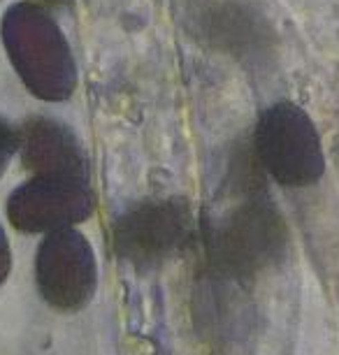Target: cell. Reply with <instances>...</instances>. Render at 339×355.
<instances>
[{
    "instance_id": "cell-10",
    "label": "cell",
    "mask_w": 339,
    "mask_h": 355,
    "mask_svg": "<svg viewBox=\"0 0 339 355\" xmlns=\"http://www.w3.org/2000/svg\"><path fill=\"white\" fill-rule=\"evenodd\" d=\"M33 5H37V8H42L46 12L51 10H63L70 5V0H33Z\"/></svg>"
},
{
    "instance_id": "cell-6",
    "label": "cell",
    "mask_w": 339,
    "mask_h": 355,
    "mask_svg": "<svg viewBox=\"0 0 339 355\" xmlns=\"http://www.w3.org/2000/svg\"><path fill=\"white\" fill-rule=\"evenodd\" d=\"M93 214L89 177L33 174L8 200V216L21 232H54L86 220Z\"/></svg>"
},
{
    "instance_id": "cell-5",
    "label": "cell",
    "mask_w": 339,
    "mask_h": 355,
    "mask_svg": "<svg viewBox=\"0 0 339 355\" xmlns=\"http://www.w3.org/2000/svg\"><path fill=\"white\" fill-rule=\"evenodd\" d=\"M35 284L44 302L58 311H79L98 288L93 246L75 225L46 234L35 258Z\"/></svg>"
},
{
    "instance_id": "cell-4",
    "label": "cell",
    "mask_w": 339,
    "mask_h": 355,
    "mask_svg": "<svg viewBox=\"0 0 339 355\" xmlns=\"http://www.w3.org/2000/svg\"><path fill=\"white\" fill-rule=\"evenodd\" d=\"M186 28L200 46L247 70H263L275 61L277 33L251 0H189Z\"/></svg>"
},
{
    "instance_id": "cell-8",
    "label": "cell",
    "mask_w": 339,
    "mask_h": 355,
    "mask_svg": "<svg viewBox=\"0 0 339 355\" xmlns=\"http://www.w3.org/2000/svg\"><path fill=\"white\" fill-rule=\"evenodd\" d=\"M15 153H19V130L0 119V177H3L5 167H8Z\"/></svg>"
},
{
    "instance_id": "cell-9",
    "label": "cell",
    "mask_w": 339,
    "mask_h": 355,
    "mask_svg": "<svg viewBox=\"0 0 339 355\" xmlns=\"http://www.w3.org/2000/svg\"><path fill=\"white\" fill-rule=\"evenodd\" d=\"M10 267H12V253H10V242H8V237H5L3 227H0V286H3V281L8 279V274H10Z\"/></svg>"
},
{
    "instance_id": "cell-7",
    "label": "cell",
    "mask_w": 339,
    "mask_h": 355,
    "mask_svg": "<svg viewBox=\"0 0 339 355\" xmlns=\"http://www.w3.org/2000/svg\"><path fill=\"white\" fill-rule=\"evenodd\" d=\"M19 156L33 174L89 177L86 158L75 135L54 119H31L19 128Z\"/></svg>"
},
{
    "instance_id": "cell-3",
    "label": "cell",
    "mask_w": 339,
    "mask_h": 355,
    "mask_svg": "<svg viewBox=\"0 0 339 355\" xmlns=\"http://www.w3.org/2000/svg\"><path fill=\"white\" fill-rule=\"evenodd\" d=\"M251 146L270 179L288 189L316 184L325 172L323 142L316 123L302 107L281 100L256 121Z\"/></svg>"
},
{
    "instance_id": "cell-2",
    "label": "cell",
    "mask_w": 339,
    "mask_h": 355,
    "mask_svg": "<svg viewBox=\"0 0 339 355\" xmlns=\"http://www.w3.org/2000/svg\"><path fill=\"white\" fill-rule=\"evenodd\" d=\"M200 225L182 196H151L132 202L112 227V246L125 265L154 272L198 242Z\"/></svg>"
},
{
    "instance_id": "cell-1",
    "label": "cell",
    "mask_w": 339,
    "mask_h": 355,
    "mask_svg": "<svg viewBox=\"0 0 339 355\" xmlns=\"http://www.w3.org/2000/svg\"><path fill=\"white\" fill-rule=\"evenodd\" d=\"M265 179L251 139L239 144L223 174L221 205L200 220L198 234L205 263L218 279L254 281L286 258L288 225Z\"/></svg>"
}]
</instances>
